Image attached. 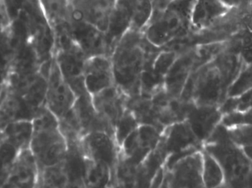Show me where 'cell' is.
<instances>
[{
  "label": "cell",
  "mask_w": 252,
  "mask_h": 188,
  "mask_svg": "<svg viewBox=\"0 0 252 188\" xmlns=\"http://www.w3.org/2000/svg\"><path fill=\"white\" fill-rule=\"evenodd\" d=\"M13 19L7 0H0V35L9 36L11 34Z\"/></svg>",
  "instance_id": "cell-33"
},
{
  "label": "cell",
  "mask_w": 252,
  "mask_h": 188,
  "mask_svg": "<svg viewBox=\"0 0 252 188\" xmlns=\"http://www.w3.org/2000/svg\"><path fill=\"white\" fill-rule=\"evenodd\" d=\"M242 152H244V155H245L247 159H248L249 162L251 165L252 169V146H249V147L244 148L241 149Z\"/></svg>",
  "instance_id": "cell-40"
},
{
  "label": "cell",
  "mask_w": 252,
  "mask_h": 188,
  "mask_svg": "<svg viewBox=\"0 0 252 188\" xmlns=\"http://www.w3.org/2000/svg\"><path fill=\"white\" fill-rule=\"evenodd\" d=\"M38 177V165L29 149H27L19 155L0 188H35Z\"/></svg>",
  "instance_id": "cell-17"
},
{
  "label": "cell",
  "mask_w": 252,
  "mask_h": 188,
  "mask_svg": "<svg viewBox=\"0 0 252 188\" xmlns=\"http://www.w3.org/2000/svg\"><path fill=\"white\" fill-rule=\"evenodd\" d=\"M195 46L182 52L176 58L164 77V87L167 94L180 98L189 76L195 69Z\"/></svg>",
  "instance_id": "cell-12"
},
{
  "label": "cell",
  "mask_w": 252,
  "mask_h": 188,
  "mask_svg": "<svg viewBox=\"0 0 252 188\" xmlns=\"http://www.w3.org/2000/svg\"><path fill=\"white\" fill-rule=\"evenodd\" d=\"M68 30L72 39L87 59L101 55L110 56L106 34L98 28L76 19L72 14Z\"/></svg>",
  "instance_id": "cell-10"
},
{
  "label": "cell",
  "mask_w": 252,
  "mask_h": 188,
  "mask_svg": "<svg viewBox=\"0 0 252 188\" xmlns=\"http://www.w3.org/2000/svg\"><path fill=\"white\" fill-rule=\"evenodd\" d=\"M158 47L145 38L143 32L129 30L111 54L115 85L127 98L141 94V81L150 53Z\"/></svg>",
  "instance_id": "cell-3"
},
{
  "label": "cell",
  "mask_w": 252,
  "mask_h": 188,
  "mask_svg": "<svg viewBox=\"0 0 252 188\" xmlns=\"http://www.w3.org/2000/svg\"><path fill=\"white\" fill-rule=\"evenodd\" d=\"M223 115L220 106H198L189 102L185 121L190 127L198 141L204 146L221 124Z\"/></svg>",
  "instance_id": "cell-11"
},
{
  "label": "cell",
  "mask_w": 252,
  "mask_h": 188,
  "mask_svg": "<svg viewBox=\"0 0 252 188\" xmlns=\"http://www.w3.org/2000/svg\"><path fill=\"white\" fill-rule=\"evenodd\" d=\"M133 10L130 0H116L106 32L109 55L122 37L131 28Z\"/></svg>",
  "instance_id": "cell-18"
},
{
  "label": "cell",
  "mask_w": 252,
  "mask_h": 188,
  "mask_svg": "<svg viewBox=\"0 0 252 188\" xmlns=\"http://www.w3.org/2000/svg\"><path fill=\"white\" fill-rule=\"evenodd\" d=\"M154 7V11L160 10L164 8L167 4L173 1V0H151Z\"/></svg>",
  "instance_id": "cell-39"
},
{
  "label": "cell",
  "mask_w": 252,
  "mask_h": 188,
  "mask_svg": "<svg viewBox=\"0 0 252 188\" xmlns=\"http://www.w3.org/2000/svg\"><path fill=\"white\" fill-rule=\"evenodd\" d=\"M32 124L29 150L38 170L62 164L66 157L68 146L58 118L45 108Z\"/></svg>",
  "instance_id": "cell-5"
},
{
  "label": "cell",
  "mask_w": 252,
  "mask_h": 188,
  "mask_svg": "<svg viewBox=\"0 0 252 188\" xmlns=\"http://www.w3.org/2000/svg\"><path fill=\"white\" fill-rule=\"evenodd\" d=\"M160 144L167 156L164 164L165 170H168L175 162L187 155L203 149V145L185 121L167 127L163 131Z\"/></svg>",
  "instance_id": "cell-6"
},
{
  "label": "cell",
  "mask_w": 252,
  "mask_h": 188,
  "mask_svg": "<svg viewBox=\"0 0 252 188\" xmlns=\"http://www.w3.org/2000/svg\"><path fill=\"white\" fill-rule=\"evenodd\" d=\"M223 115L233 111L251 110L252 109V89L238 97H227L220 106Z\"/></svg>",
  "instance_id": "cell-31"
},
{
  "label": "cell",
  "mask_w": 252,
  "mask_h": 188,
  "mask_svg": "<svg viewBox=\"0 0 252 188\" xmlns=\"http://www.w3.org/2000/svg\"><path fill=\"white\" fill-rule=\"evenodd\" d=\"M226 134L229 141L236 147L242 149L244 148L252 146L251 125H238L226 128Z\"/></svg>",
  "instance_id": "cell-29"
},
{
  "label": "cell",
  "mask_w": 252,
  "mask_h": 188,
  "mask_svg": "<svg viewBox=\"0 0 252 188\" xmlns=\"http://www.w3.org/2000/svg\"><path fill=\"white\" fill-rule=\"evenodd\" d=\"M12 53L11 34L9 36L0 35V70L9 66Z\"/></svg>",
  "instance_id": "cell-34"
},
{
  "label": "cell",
  "mask_w": 252,
  "mask_h": 188,
  "mask_svg": "<svg viewBox=\"0 0 252 188\" xmlns=\"http://www.w3.org/2000/svg\"><path fill=\"white\" fill-rule=\"evenodd\" d=\"M113 182V173L109 167L88 159L84 178L85 188H112Z\"/></svg>",
  "instance_id": "cell-23"
},
{
  "label": "cell",
  "mask_w": 252,
  "mask_h": 188,
  "mask_svg": "<svg viewBox=\"0 0 252 188\" xmlns=\"http://www.w3.org/2000/svg\"><path fill=\"white\" fill-rule=\"evenodd\" d=\"M47 77L43 71L22 75L7 72L0 103V130L18 121L32 122L45 109Z\"/></svg>",
  "instance_id": "cell-2"
},
{
  "label": "cell",
  "mask_w": 252,
  "mask_h": 188,
  "mask_svg": "<svg viewBox=\"0 0 252 188\" xmlns=\"http://www.w3.org/2000/svg\"><path fill=\"white\" fill-rule=\"evenodd\" d=\"M23 151L0 131V188Z\"/></svg>",
  "instance_id": "cell-22"
},
{
  "label": "cell",
  "mask_w": 252,
  "mask_h": 188,
  "mask_svg": "<svg viewBox=\"0 0 252 188\" xmlns=\"http://www.w3.org/2000/svg\"><path fill=\"white\" fill-rule=\"evenodd\" d=\"M84 84L91 96L115 85L111 56H93L87 59L84 66Z\"/></svg>",
  "instance_id": "cell-13"
},
{
  "label": "cell",
  "mask_w": 252,
  "mask_h": 188,
  "mask_svg": "<svg viewBox=\"0 0 252 188\" xmlns=\"http://www.w3.org/2000/svg\"><path fill=\"white\" fill-rule=\"evenodd\" d=\"M136 131L139 145L145 150L153 152L161 141L162 133L152 125H139Z\"/></svg>",
  "instance_id": "cell-30"
},
{
  "label": "cell",
  "mask_w": 252,
  "mask_h": 188,
  "mask_svg": "<svg viewBox=\"0 0 252 188\" xmlns=\"http://www.w3.org/2000/svg\"><path fill=\"white\" fill-rule=\"evenodd\" d=\"M112 188H132L130 187H127V186H122V185L117 184V183H115L112 186Z\"/></svg>",
  "instance_id": "cell-41"
},
{
  "label": "cell",
  "mask_w": 252,
  "mask_h": 188,
  "mask_svg": "<svg viewBox=\"0 0 252 188\" xmlns=\"http://www.w3.org/2000/svg\"><path fill=\"white\" fill-rule=\"evenodd\" d=\"M81 146L90 160L109 167L115 180L121 152L115 137L102 131L90 133L81 138Z\"/></svg>",
  "instance_id": "cell-9"
},
{
  "label": "cell",
  "mask_w": 252,
  "mask_h": 188,
  "mask_svg": "<svg viewBox=\"0 0 252 188\" xmlns=\"http://www.w3.org/2000/svg\"><path fill=\"white\" fill-rule=\"evenodd\" d=\"M8 67L4 68V69L0 70V103L4 97V93H5L6 87H7V72H8Z\"/></svg>",
  "instance_id": "cell-38"
},
{
  "label": "cell",
  "mask_w": 252,
  "mask_h": 188,
  "mask_svg": "<svg viewBox=\"0 0 252 188\" xmlns=\"http://www.w3.org/2000/svg\"><path fill=\"white\" fill-rule=\"evenodd\" d=\"M139 125L133 114L127 109L115 126V138L119 147L131 133L137 129Z\"/></svg>",
  "instance_id": "cell-28"
},
{
  "label": "cell",
  "mask_w": 252,
  "mask_h": 188,
  "mask_svg": "<svg viewBox=\"0 0 252 188\" xmlns=\"http://www.w3.org/2000/svg\"><path fill=\"white\" fill-rule=\"evenodd\" d=\"M195 0H173L153 12L143 31L145 38L158 48L187 38L192 33L191 14Z\"/></svg>",
  "instance_id": "cell-4"
},
{
  "label": "cell",
  "mask_w": 252,
  "mask_h": 188,
  "mask_svg": "<svg viewBox=\"0 0 252 188\" xmlns=\"http://www.w3.org/2000/svg\"><path fill=\"white\" fill-rule=\"evenodd\" d=\"M97 113L115 128L118 121L127 110V96L115 85L92 96Z\"/></svg>",
  "instance_id": "cell-16"
},
{
  "label": "cell",
  "mask_w": 252,
  "mask_h": 188,
  "mask_svg": "<svg viewBox=\"0 0 252 188\" xmlns=\"http://www.w3.org/2000/svg\"><path fill=\"white\" fill-rule=\"evenodd\" d=\"M39 2L53 32L68 28L72 14L70 0H39Z\"/></svg>",
  "instance_id": "cell-21"
},
{
  "label": "cell",
  "mask_w": 252,
  "mask_h": 188,
  "mask_svg": "<svg viewBox=\"0 0 252 188\" xmlns=\"http://www.w3.org/2000/svg\"><path fill=\"white\" fill-rule=\"evenodd\" d=\"M165 180L167 188H206L202 150L187 155L165 170Z\"/></svg>",
  "instance_id": "cell-8"
},
{
  "label": "cell",
  "mask_w": 252,
  "mask_h": 188,
  "mask_svg": "<svg viewBox=\"0 0 252 188\" xmlns=\"http://www.w3.org/2000/svg\"><path fill=\"white\" fill-rule=\"evenodd\" d=\"M230 40L235 43L243 64H252V38Z\"/></svg>",
  "instance_id": "cell-35"
},
{
  "label": "cell",
  "mask_w": 252,
  "mask_h": 188,
  "mask_svg": "<svg viewBox=\"0 0 252 188\" xmlns=\"http://www.w3.org/2000/svg\"><path fill=\"white\" fill-rule=\"evenodd\" d=\"M116 0H70L72 16L106 32Z\"/></svg>",
  "instance_id": "cell-14"
},
{
  "label": "cell",
  "mask_w": 252,
  "mask_h": 188,
  "mask_svg": "<svg viewBox=\"0 0 252 188\" xmlns=\"http://www.w3.org/2000/svg\"><path fill=\"white\" fill-rule=\"evenodd\" d=\"M67 183V177L62 162L55 166L38 170L35 188H66Z\"/></svg>",
  "instance_id": "cell-25"
},
{
  "label": "cell",
  "mask_w": 252,
  "mask_h": 188,
  "mask_svg": "<svg viewBox=\"0 0 252 188\" xmlns=\"http://www.w3.org/2000/svg\"><path fill=\"white\" fill-rule=\"evenodd\" d=\"M220 124L226 128L238 125H252V109L244 112L233 111L225 114L223 115Z\"/></svg>",
  "instance_id": "cell-32"
},
{
  "label": "cell",
  "mask_w": 252,
  "mask_h": 188,
  "mask_svg": "<svg viewBox=\"0 0 252 188\" xmlns=\"http://www.w3.org/2000/svg\"><path fill=\"white\" fill-rule=\"evenodd\" d=\"M130 2L133 10V21L130 30L143 32L154 12L152 1L130 0Z\"/></svg>",
  "instance_id": "cell-26"
},
{
  "label": "cell",
  "mask_w": 252,
  "mask_h": 188,
  "mask_svg": "<svg viewBox=\"0 0 252 188\" xmlns=\"http://www.w3.org/2000/svg\"><path fill=\"white\" fill-rule=\"evenodd\" d=\"M77 97L61 73L53 56L47 77L46 108L60 120L72 110Z\"/></svg>",
  "instance_id": "cell-7"
},
{
  "label": "cell",
  "mask_w": 252,
  "mask_h": 188,
  "mask_svg": "<svg viewBox=\"0 0 252 188\" xmlns=\"http://www.w3.org/2000/svg\"></svg>",
  "instance_id": "cell-42"
},
{
  "label": "cell",
  "mask_w": 252,
  "mask_h": 188,
  "mask_svg": "<svg viewBox=\"0 0 252 188\" xmlns=\"http://www.w3.org/2000/svg\"><path fill=\"white\" fill-rule=\"evenodd\" d=\"M72 110L81 127L83 137L90 133L102 131L115 137V128L97 113L89 93L77 97Z\"/></svg>",
  "instance_id": "cell-15"
},
{
  "label": "cell",
  "mask_w": 252,
  "mask_h": 188,
  "mask_svg": "<svg viewBox=\"0 0 252 188\" xmlns=\"http://www.w3.org/2000/svg\"><path fill=\"white\" fill-rule=\"evenodd\" d=\"M150 188H167L164 168L160 170Z\"/></svg>",
  "instance_id": "cell-37"
},
{
  "label": "cell",
  "mask_w": 252,
  "mask_h": 188,
  "mask_svg": "<svg viewBox=\"0 0 252 188\" xmlns=\"http://www.w3.org/2000/svg\"><path fill=\"white\" fill-rule=\"evenodd\" d=\"M252 89V64L243 65L238 76L234 80L226 93L227 97H240Z\"/></svg>",
  "instance_id": "cell-27"
},
{
  "label": "cell",
  "mask_w": 252,
  "mask_h": 188,
  "mask_svg": "<svg viewBox=\"0 0 252 188\" xmlns=\"http://www.w3.org/2000/svg\"><path fill=\"white\" fill-rule=\"evenodd\" d=\"M203 178L206 188H219L225 185L224 169L208 152L203 150Z\"/></svg>",
  "instance_id": "cell-24"
},
{
  "label": "cell",
  "mask_w": 252,
  "mask_h": 188,
  "mask_svg": "<svg viewBox=\"0 0 252 188\" xmlns=\"http://www.w3.org/2000/svg\"><path fill=\"white\" fill-rule=\"evenodd\" d=\"M229 9L240 8L250 5L252 0H220Z\"/></svg>",
  "instance_id": "cell-36"
},
{
  "label": "cell",
  "mask_w": 252,
  "mask_h": 188,
  "mask_svg": "<svg viewBox=\"0 0 252 188\" xmlns=\"http://www.w3.org/2000/svg\"><path fill=\"white\" fill-rule=\"evenodd\" d=\"M230 10L220 0H195L191 14L192 32L211 28Z\"/></svg>",
  "instance_id": "cell-19"
},
{
  "label": "cell",
  "mask_w": 252,
  "mask_h": 188,
  "mask_svg": "<svg viewBox=\"0 0 252 188\" xmlns=\"http://www.w3.org/2000/svg\"><path fill=\"white\" fill-rule=\"evenodd\" d=\"M166 156L161 144L158 145L138 167L134 188H150L154 179L165 164Z\"/></svg>",
  "instance_id": "cell-20"
},
{
  "label": "cell",
  "mask_w": 252,
  "mask_h": 188,
  "mask_svg": "<svg viewBox=\"0 0 252 188\" xmlns=\"http://www.w3.org/2000/svg\"><path fill=\"white\" fill-rule=\"evenodd\" d=\"M243 65L236 47L228 42L213 60L192 72L181 100L198 106H220Z\"/></svg>",
  "instance_id": "cell-1"
}]
</instances>
